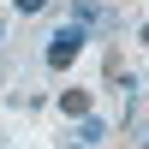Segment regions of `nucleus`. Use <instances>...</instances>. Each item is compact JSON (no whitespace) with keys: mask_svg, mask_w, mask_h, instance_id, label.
Listing matches in <instances>:
<instances>
[{"mask_svg":"<svg viewBox=\"0 0 149 149\" xmlns=\"http://www.w3.org/2000/svg\"><path fill=\"white\" fill-rule=\"evenodd\" d=\"M84 42H90V30H84L78 18H66V24H60L54 36H48V48H42V60H48V72H66L72 60L84 54Z\"/></svg>","mask_w":149,"mask_h":149,"instance_id":"1","label":"nucleus"},{"mask_svg":"<svg viewBox=\"0 0 149 149\" xmlns=\"http://www.w3.org/2000/svg\"><path fill=\"white\" fill-rule=\"evenodd\" d=\"M66 18H78L84 30H107V36H119V12H113V6H95V0H72Z\"/></svg>","mask_w":149,"mask_h":149,"instance_id":"2","label":"nucleus"},{"mask_svg":"<svg viewBox=\"0 0 149 149\" xmlns=\"http://www.w3.org/2000/svg\"><path fill=\"white\" fill-rule=\"evenodd\" d=\"M143 42H149V24H143Z\"/></svg>","mask_w":149,"mask_h":149,"instance_id":"6","label":"nucleus"},{"mask_svg":"<svg viewBox=\"0 0 149 149\" xmlns=\"http://www.w3.org/2000/svg\"><path fill=\"white\" fill-rule=\"evenodd\" d=\"M66 149H84V143H66Z\"/></svg>","mask_w":149,"mask_h":149,"instance_id":"7","label":"nucleus"},{"mask_svg":"<svg viewBox=\"0 0 149 149\" xmlns=\"http://www.w3.org/2000/svg\"><path fill=\"white\" fill-rule=\"evenodd\" d=\"M60 113H66V119H84V113H90V90H60Z\"/></svg>","mask_w":149,"mask_h":149,"instance_id":"3","label":"nucleus"},{"mask_svg":"<svg viewBox=\"0 0 149 149\" xmlns=\"http://www.w3.org/2000/svg\"><path fill=\"white\" fill-rule=\"evenodd\" d=\"M102 137H107V125H102L95 113H84V119H78V143L90 149V143H102Z\"/></svg>","mask_w":149,"mask_h":149,"instance_id":"4","label":"nucleus"},{"mask_svg":"<svg viewBox=\"0 0 149 149\" xmlns=\"http://www.w3.org/2000/svg\"><path fill=\"white\" fill-rule=\"evenodd\" d=\"M12 6H18V12H24V18H30V12H42V6H48V0H12Z\"/></svg>","mask_w":149,"mask_h":149,"instance_id":"5","label":"nucleus"}]
</instances>
